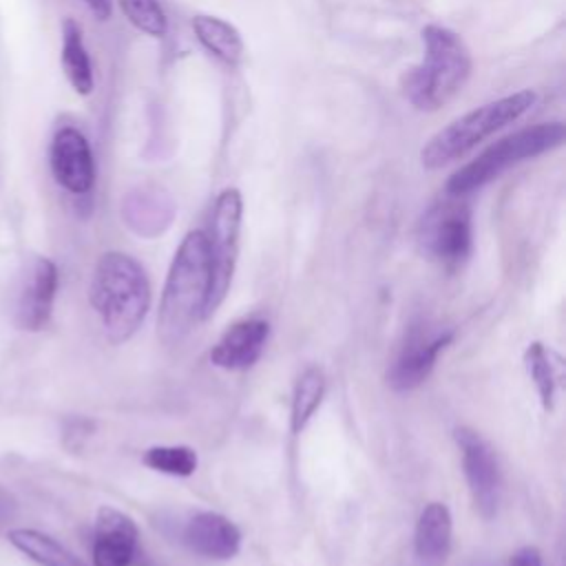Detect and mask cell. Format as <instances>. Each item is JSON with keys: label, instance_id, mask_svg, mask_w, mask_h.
Listing matches in <instances>:
<instances>
[{"label": "cell", "instance_id": "6da1fadb", "mask_svg": "<svg viewBox=\"0 0 566 566\" xmlns=\"http://www.w3.org/2000/svg\"><path fill=\"white\" fill-rule=\"evenodd\" d=\"M210 294V252L203 230H190L170 263L159 303V338L166 345L179 343L206 318Z\"/></svg>", "mask_w": 566, "mask_h": 566}, {"label": "cell", "instance_id": "7a4b0ae2", "mask_svg": "<svg viewBox=\"0 0 566 566\" xmlns=\"http://www.w3.org/2000/svg\"><path fill=\"white\" fill-rule=\"evenodd\" d=\"M473 69L464 40L442 24L422 29V60L402 73L405 99L418 111H438L467 84Z\"/></svg>", "mask_w": 566, "mask_h": 566}, {"label": "cell", "instance_id": "3957f363", "mask_svg": "<svg viewBox=\"0 0 566 566\" xmlns=\"http://www.w3.org/2000/svg\"><path fill=\"white\" fill-rule=\"evenodd\" d=\"M88 294L108 340L115 345L128 340L139 329L150 307L146 270L133 256L117 250L99 256Z\"/></svg>", "mask_w": 566, "mask_h": 566}, {"label": "cell", "instance_id": "277c9868", "mask_svg": "<svg viewBox=\"0 0 566 566\" xmlns=\"http://www.w3.org/2000/svg\"><path fill=\"white\" fill-rule=\"evenodd\" d=\"M535 104L533 91H517L500 99L486 102L429 137L420 150V161L427 170H438L451 161L462 159L469 150L482 144L500 128L517 122Z\"/></svg>", "mask_w": 566, "mask_h": 566}, {"label": "cell", "instance_id": "5b68a950", "mask_svg": "<svg viewBox=\"0 0 566 566\" xmlns=\"http://www.w3.org/2000/svg\"><path fill=\"white\" fill-rule=\"evenodd\" d=\"M566 128L562 122H542L515 130L493 142L478 157L458 168L447 181V195L467 197L486 186L489 181L497 179L509 168L562 146Z\"/></svg>", "mask_w": 566, "mask_h": 566}, {"label": "cell", "instance_id": "8992f818", "mask_svg": "<svg viewBox=\"0 0 566 566\" xmlns=\"http://www.w3.org/2000/svg\"><path fill=\"white\" fill-rule=\"evenodd\" d=\"M418 245L420 252L447 268H460L473 245V230H471V210L462 201V197L447 195V199L436 201L418 223Z\"/></svg>", "mask_w": 566, "mask_h": 566}, {"label": "cell", "instance_id": "52a82bcc", "mask_svg": "<svg viewBox=\"0 0 566 566\" xmlns=\"http://www.w3.org/2000/svg\"><path fill=\"white\" fill-rule=\"evenodd\" d=\"M243 217V199L237 188H226L219 192L212 206L210 230L206 232L208 252H210V294L206 316H210L226 298L237 254H239V232Z\"/></svg>", "mask_w": 566, "mask_h": 566}, {"label": "cell", "instance_id": "ba28073f", "mask_svg": "<svg viewBox=\"0 0 566 566\" xmlns=\"http://www.w3.org/2000/svg\"><path fill=\"white\" fill-rule=\"evenodd\" d=\"M451 340V329H440L427 321L411 323L407 327L398 356L387 369V385L396 391H409L422 385L433 371L438 356Z\"/></svg>", "mask_w": 566, "mask_h": 566}, {"label": "cell", "instance_id": "9c48e42d", "mask_svg": "<svg viewBox=\"0 0 566 566\" xmlns=\"http://www.w3.org/2000/svg\"><path fill=\"white\" fill-rule=\"evenodd\" d=\"M458 449L462 453V471L471 493L475 511L491 520L497 513L502 497V473L491 444L473 429L458 427L453 431Z\"/></svg>", "mask_w": 566, "mask_h": 566}, {"label": "cell", "instance_id": "30bf717a", "mask_svg": "<svg viewBox=\"0 0 566 566\" xmlns=\"http://www.w3.org/2000/svg\"><path fill=\"white\" fill-rule=\"evenodd\" d=\"M51 172L55 181L73 192L86 195L95 184V159L88 139L75 126L60 128L49 148Z\"/></svg>", "mask_w": 566, "mask_h": 566}, {"label": "cell", "instance_id": "8fae6325", "mask_svg": "<svg viewBox=\"0 0 566 566\" xmlns=\"http://www.w3.org/2000/svg\"><path fill=\"white\" fill-rule=\"evenodd\" d=\"M137 551V526L126 513L102 506L95 515L93 564L95 566H130Z\"/></svg>", "mask_w": 566, "mask_h": 566}, {"label": "cell", "instance_id": "7c38bea8", "mask_svg": "<svg viewBox=\"0 0 566 566\" xmlns=\"http://www.w3.org/2000/svg\"><path fill=\"white\" fill-rule=\"evenodd\" d=\"M268 336H270L268 321L263 318L239 321L230 325L221 334V338L212 345L210 363L230 371L248 369L261 358Z\"/></svg>", "mask_w": 566, "mask_h": 566}, {"label": "cell", "instance_id": "4fadbf2b", "mask_svg": "<svg viewBox=\"0 0 566 566\" xmlns=\"http://www.w3.org/2000/svg\"><path fill=\"white\" fill-rule=\"evenodd\" d=\"M181 542L201 557L232 559L241 548V531L226 515L201 511L184 524Z\"/></svg>", "mask_w": 566, "mask_h": 566}, {"label": "cell", "instance_id": "5bb4252c", "mask_svg": "<svg viewBox=\"0 0 566 566\" xmlns=\"http://www.w3.org/2000/svg\"><path fill=\"white\" fill-rule=\"evenodd\" d=\"M57 290V268L51 259L38 256L29 270V276L22 285L20 298H18V325L27 332L42 329L53 312Z\"/></svg>", "mask_w": 566, "mask_h": 566}, {"label": "cell", "instance_id": "9a60e30c", "mask_svg": "<svg viewBox=\"0 0 566 566\" xmlns=\"http://www.w3.org/2000/svg\"><path fill=\"white\" fill-rule=\"evenodd\" d=\"M416 557L422 566H442L451 548V513L442 502H429L416 522Z\"/></svg>", "mask_w": 566, "mask_h": 566}, {"label": "cell", "instance_id": "2e32d148", "mask_svg": "<svg viewBox=\"0 0 566 566\" xmlns=\"http://www.w3.org/2000/svg\"><path fill=\"white\" fill-rule=\"evenodd\" d=\"M524 367L528 378L533 380L537 396L542 400V407L546 411L555 409L557 396L564 387V363L562 356L551 349L548 345L533 340L528 343V347L524 349Z\"/></svg>", "mask_w": 566, "mask_h": 566}, {"label": "cell", "instance_id": "e0dca14e", "mask_svg": "<svg viewBox=\"0 0 566 566\" xmlns=\"http://www.w3.org/2000/svg\"><path fill=\"white\" fill-rule=\"evenodd\" d=\"M192 31L199 44L228 66H237L243 57V38L234 24L219 15L197 13L192 15Z\"/></svg>", "mask_w": 566, "mask_h": 566}, {"label": "cell", "instance_id": "ac0fdd59", "mask_svg": "<svg viewBox=\"0 0 566 566\" xmlns=\"http://www.w3.org/2000/svg\"><path fill=\"white\" fill-rule=\"evenodd\" d=\"M62 71L77 95H91L95 86L93 64L88 49L84 44V33L77 20L64 18L62 22V51H60Z\"/></svg>", "mask_w": 566, "mask_h": 566}, {"label": "cell", "instance_id": "d6986e66", "mask_svg": "<svg viewBox=\"0 0 566 566\" xmlns=\"http://www.w3.org/2000/svg\"><path fill=\"white\" fill-rule=\"evenodd\" d=\"M172 214H175V206L170 197L159 188L139 190L128 199L126 217L137 234H144V237L161 234L170 226Z\"/></svg>", "mask_w": 566, "mask_h": 566}, {"label": "cell", "instance_id": "ffe728a7", "mask_svg": "<svg viewBox=\"0 0 566 566\" xmlns=\"http://www.w3.org/2000/svg\"><path fill=\"white\" fill-rule=\"evenodd\" d=\"M9 542L40 566H86L69 548L40 531L15 528L9 533Z\"/></svg>", "mask_w": 566, "mask_h": 566}, {"label": "cell", "instance_id": "44dd1931", "mask_svg": "<svg viewBox=\"0 0 566 566\" xmlns=\"http://www.w3.org/2000/svg\"><path fill=\"white\" fill-rule=\"evenodd\" d=\"M325 396V374L318 367H307L294 385L292 409H290V427L292 433H301L312 420Z\"/></svg>", "mask_w": 566, "mask_h": 566}, {"label": "cell", "instance_id": "7402d4cb", "mask_svg": "<svg viewBox=\"0 0 566 566\" xmlns=\"http://www.w3.org/2000/svg\"><path fill=\"white\" fill-rule=\"evenodd\" d=\"M142 462L159 473L175 475V478H188L197 471V453L195 449L186 444H159L144 451Z\"/></svg>", "mask_w": 566, "mask_h": 566}, {"label": "cell", "instance_id": "603a6c76", "mask_svg": "<svg viewBox=\"0 0 566 566\" xmlns=\"http://www.w3.org/2000/svg\"><path fill=\"white\" fill-rule=\"evenodd\" d=\"M124 18L142 33L161 38L168 31V20L159 0H117Z\"/></svg>", "mask_w": 566, "mask_h": 566}, {"label": "cell", "instance_id": "cb8c5ba5", "mask_svg": "<svg viewBox=\"0 0 566 566\" xmlns=\"http://www.w3.org/2000/svg\"><path fill=\"white\" fill-rule=\"evenodd\" d=\"M509 566H544V559L535 546H522L511 555Z\"/></svg>", "mask_w": 566, "mask_h": 566}, {"label": "cell", "instance_id": "d4e9b609", "mask_svg": "<svg viewBox=\"0 0 566 566\" xmlns=\"http://www.w3.org/2000/svg\"><path fill=\"white\" fill-rule=\"evenodd\" d=\"M84 4L88 7V11L97 18V20H108L113 13V0H84Z\"/></svg>", "mask_w": 566, "mask_h": 566}]
</instances>
